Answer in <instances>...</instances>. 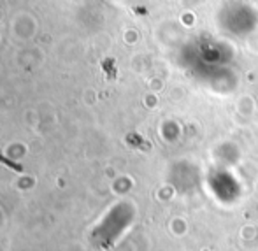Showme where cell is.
Instances as JSON below:
<instances>
[{
	"label": "cell",
	"mask_w": 258,
	"mask_h": 251,
	"mask_svg": "<svg viewBox=\"0 0 258 251\" xmlns=\"http://www.w3.org/2000/svg\"><path fill=\"white\" fill-rule=\"evenodd\" d=\"M0 162H2V163H6V165L9 167V169L16 170V172H23V167H21L20 163H14L13 160L6 158V156H2V155H0Z\"/></svg>",
	"instance_id": "1"
}]
</instances>
